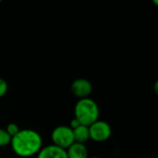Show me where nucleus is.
<instances>
[{
	"instance_id": "obj_1",
	"label": "nucleus",
	"mask_w": 158,
	"mask_h": 158,
	"mask_svg": "<svg viewBox=\"0 0 158 158\" xmlns=\"http://www.w3.org/2000/svg\"><path fill=\"white\" fill-rule=\"evenodd\" d=\"M12 151L19 157L28 158L37 156L43 147V139L39 132L34 130L25 129L11 138Z\"/></svg>"
},
{
	"instance_id": "obj_2",
	"label": "nucleus",
	"mask_w": 158,
	"mask_h": 158,
	"mask_svg": "<svg viewBox=\"0 0 158 158\" xmlns=\"http://www.w3.org/2000/svg\"><path fill=\"white\" fill-rule=\"evenodd\" d=\"M99 106L92 98L79 99L74 107V118L84 126L89 127L99 119Z\"/></svg>"
},
{
	"instance_id": "obj_3",
	"label": "nucleus",
	"mask_w": 158,
	"mask_h": 158,
	"mask_svg": "<svg viewBox=\"0 0 158 158\" xmlns=\"http://www.w3.org/2000/svg\"><path fill=\"white\" fill-rule=\"evenodd\" d=\"M52 144L67 150L72 143H74L73 131L67 125H60L56 127L51 133Z\"/></svg>"
},
{
	"instance_id": "obj_4",
	"label": "nucleus",
	"mask_w": 158,
	"mask_h": 158,
	"mask_svg": "<svg viewBox=\"0 0 158 158\" xmlns=\"http://www.w3.org/2000/svg\"><path fill=\"white\" fill-rule=\"evenodd\" d=\"M89 133L90 139L94 142L104 143L110 138L112 134V129L107 122L98 119L89 126Z\"/></svg>"
},
{
	"instance_id": "obj_5",
	"label": "nucleus",
	"mask_w": 158,
	"mask_h": 158,
	"mask_svg": "<svg viewBox=\"0 0 158 158\" xmlns=\"http://www.w3.org/2000/svg\"><path fill=\"white\" fill-rule=\"evenodd\" d=\"M70 90L73 95L79 99L88 98L93 92V85L90 81L80 78L71 83Z\"/></svg>"
},
{
	"instance_id": "obj_6",
	"label": "nucleus",
	"mask_w": 158,
	"mask_h": 158,
	"mask_svg": "<svg viewBox=\"0 0 158 158\" xmlns=\"http://www.w3.org/2000/svg\"><path fill=\"white\" fill-rule=\"evenodd\" d=\"M36 158H68L66 150L59 148L54 144H49L42 147L37 154Z\"/></svg>"
},
{
	"instance_id": "obj_7",
	"label": "nucleus",
	"mask_w": 158,
	"mask_h": 158,
	"mask_svg": "<svg viewBox=\"0 0 158 158\" xmlns=\"http://www.w3.org/2000/svg\"><path fill=\"white\" fill-rule=\"evenodd\" d=\"M68 158H88L89 153L85 144L74 143H72L67 150Z\"/></svg>"
},
{
	"instance_id": "obj_8",
	"label": "nucleus",
	"mask_w": 158,
	"mask_h": 158,
	"mask_svg": "<svg viewBox=\"0 0 158 158\" xmlns=\"http://www.w3.org/2000/svg\"><path fill=\"white\" fill-rule=\"evenodd\" d=\"M72 131H73L74 143L85 144V143L90 140L89 127L84 125H80Z\"/></svg>"
},
{
	"instance_id": "obj_9",
	"label": "nucleus",
	"mask_w": 158,
	"mask_h": 158,
	"mask_svg": "<svg viewBox=\"0 0 158 158\" xmlns=\"http://www.w3.org/2000/svg\"><path fill=\"white\" fill-rule=\"evenodd\" d=\"M11 137L7 134L5 129H0V147H5L10 144Z\"/></svg>"
},
{
	"instance_id": "obj_10",
	"label": "nucleus",
	"mask_w": 158,
	"mask_h": 158,
	"mask_svg": "<svg viewBox=\"0 0 158 158\" xmlns=\"http://www.w3.org/2000/svg\"><path fill=\"white\" fill-rule=\"evenodd\" d=\"M5 130L7 132V134L12 138L19 131L20 129L19 128V126L16 123H9V124H7V126Z\"/></svg>"
},
{
	"instance_id": "obj_11",
	"label": "nucleus",
	"mask_w": 158,
	"mask_h": 158,
	"mask_svg": "<svg viewBox=\"0 0 158 158\" xmlns=\"http://www.w3.org/2000/svg\"><path fill=\"white\" fill-rule=\"evenodd\" d=\"M8 90V84L6 80L0 78V98L4 97Z\"/></svg>"
},
{
	"instance_id": "obj_12",
	"label": "nucleus",
	"mask_w": 158,
	"mask_h": 158,
	"mask_svg": "<svg viewBox=\"0 0 158 158\" xmlns=\"http://www.w3.org/2000/svg\"><path fill=\"white\" fill-rule=\"evenodd\" d=\"M80 125H81L75 118H73L71 120H70V123H69V128L70 129H72V130H74L75 128H77L78 126H80Z\"/></svg>"
},
{
	"instance_id": "obj_13",
	"label": "nucleus",
	"mask_w": 158,
	"mask_h": 158,
	"mask_svg": "<svg viewBox=\"0 0 158 158\" xmlns=\"http://www.w3.org/2000/svg\"><path fill=\"white\" fill-rule=\"evenodd\" d=\"M157 85L158 82L156 81V86H155V91H156V93H157Z\"/></svg>"
},
{
	"instance_id": "obj_14",
	"label": "nucleus",
	"mask_w": 158,
	"mask_h": 158,
	"mask_svg": "<svg viewBox=\"0 0 158 158\" xmlns=\"http://www.w3.org/2000/svg\"><path fill=\"white\" fill-rule=\"evenodd\" d=\"M88 158H100V157H98V156H92V157H88Z\"/></svg>"
},
{
	"instance_id": "obj_15",
	"label": "nucleus",
	"mask_w": 158,
	"mask_h": 158,
	"mask_svg": "<svg viewBox=\"0 0 158 158\" xmlns=\"http://www.w3.org/2000/svg\"><path fill=\"white\" fill-rule=\"evenodd\" d=\"M0 3H1V0H0Z\"/></svg>"
}]
</instances>
